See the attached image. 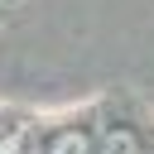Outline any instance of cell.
<instances>
[{"label":"cell","instance_id":"1","mask_svg":"<svg viewBox=\"0 0 154 154\" xmlns=\"http://www.w3.org/2000/svg\"><path fill=\"white\" fill-rule=\"evenodd\" d=\"M48 154H91V140H87V130H63V135H53V144H48Z\"/></svg>","mask_w":154,"mask_h":154},{"label":"cell","instance_id":"2","mask_svg":"<svg viewBox=\"0 0 154 154\" xmlns=\"http://www.w3.org/2000/svg\"><path fill=\"white\" fill-rule=\"evenodd\" d=\"M140 144H135V135L130 130H111V140H106V154H135Z\"/></svg>","mask_w":154,"mask_h":154}]
</instances>
